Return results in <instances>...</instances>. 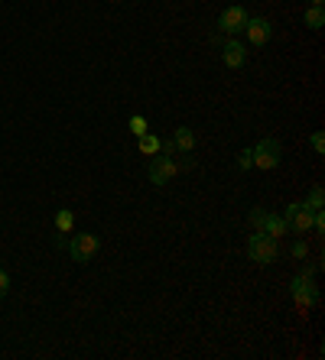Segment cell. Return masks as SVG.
Wrapping results in <instances>:
<instances>
[{
  "label": "cell",
  "instance_id": "15",
  "mask_svg": "<svg viewBox=\"0 0 325 360\" xmlns=\"http://www.w3.org/2000/svg\"><path fill=\"white\" fill-rule=\"evenodd\" d=\"M322 202H325V191H322V185H313V189H309V195H306V205H309V208H322Z\"/></svg>",
  "mask_w": 325,
  "mask_h": 360
},
{
  "label": "cell",
  "instance_id": "22",
  "mask_svg": "<svg viewBox=\"0 0 325 360\" xmlns=\"http://www.w3.org/2000/svg\"><path fill=\"white\" fill-rule=\"evenodd\" d=\"M309 3H313V7H322V3H325V0H309Z\"/></svg>",
  "mask_w": 325,
  "mask_h": 360
},
{
  "label": "cell",
  "instance_id": "19",
  "mask_svg": "<svg viewBox=\"0 0 325 360\" xmlns=\"http://www.w3.org/2000/svg\"><path fill=\"white\" fill-rule=\"evenodd\" d=\"M7 292H10V276H7L3 269H0V299L7 296Z\"/></svg>",
  "mask_w": 325,
  "mask_h": 360
},
{
  "label": "cell",
  "instance_id": "8",
  "mask_svg": "<svg viewBox=\"0 0 325 360\" xmlns=\"http://www.w3.org/2000/svg\"><path fill=\"white\" fill-rule=\"evenodd\" d=\"M244 23H248V10H244V7H228V10L218 17V30L228 32V36H234V32L244 30Z\"/></svg>",
  "mask_w": 325,
  "mask_h": 360
},
{
  "label": "cell",
  "instance_id": "11",
  "mask_svg": "<svg viewBox=\"0 0 325 360\" xmlns=\"http://www.w3.org/2000/svg\"><path fill=\"white\" fill-rule=\"evenodd\" d=\"M173 143H176V149H183V153H192L195 149V133H192V127H179L173 133Z\"/></svg>",
  "mask_w": 325,
  "mask_h": 360
},
{
  "label": "cell",
  "instance_id": "9",
  "mask_svg": "<svg viewBox=\"0 0 325 360\" xmlns=\"http://www.w3.org/2000/svg\"><path fill=\"white\" fill-rule=\"evenodd\" d=\"M244 59H248L244 46H241L238 39H228L225 49H221V62H225L228 68H241V65H244Z\"/></svg>",
  "mask_w": 325,
  "mask_h": 360
},
{
  "label": "cell",
  "instance_id": "1",
  "mask_svg": "<svg viewBox=\"0 0 325 360\" xmlns=\"http://www.w3.org/2000/svg\"><path fill=\"white\" fill-rule=\"evenodd\" d=\"M248 256L254 260V263H273V260L280 256L277 237H270L267 231H254L248 237Z\"/></svg>",
  "mask_w": 325,
  "mask_h": 360
},
{
  "label": "cell",
  "instance_id": "2",
  "mask_svg": "<svg viewBox=\"0 0 325 360\" xmlns=\"http://www.w3.org/2000/svg\"><path fill=\"white\" fill-rule=\"evenodd\" d=\"M280 159H283V146H280V140H260L257 146L250 149V166H257V169H277L280 166Z\"/></svg>",
  "mask_w": 325,
  "mask_h": 360
},
{
  "label": "cell",
  "instance_id": "12",
  "mask_svg": "<svg viewBox=\"0 0 325 360\" xmlns=\"http://www.w3.org/2000/svg\"><path fill=\"white\" fill-rule=\"evenodd\" d=\"M306 26H309V30H322L325 26V10L322 7H309V10H306Z\"/></svg>",
  "mask_w": 325,
  "mask_h": 360
},
{
  "label": "cell",
  "instance_id": "10",
  "mask_svg": "<svg viewBox=\"0 0 325 360\" xmlns=\"http://www.w3.org/2000/svg\"><path fill=\"white\" fill-rule=\"evenodd\" d=\"M260 231H267L270 237H280V234H286L290 227H286V218H283V214H270V211H267V218H263V227H260Z\"/></svg>",
  "mask_w": 325,
  "mask_h": 360
},
{
  "label": "cell",
  "instance_id": "14",
  "mask_svg": "<svg viewBox=\"0 0 325 360\" xmlns=\"http://www.w3.org/2000/svg\"><path fill=\"white\" fill-rule=\"evenodd\" d=\"M140 153H147V156H156V153H160V137L143 133V137H140Z\"/></svg>",
  "mask_w": 325,
  "mask_h": 360
},
{
  "label": "cell",
  "instance_id": "16",
  "mask_svg": "<svg viewBox=\"0 0 325 360\" xmlns=\"http://www.w3.org/2000/svg\"><path fill=\"white\" fill-rule=\"evenodd\" d=\"M263 218H267V211H263V208H254V211L248 214L250 227H254V231H260V227H263Z\"/></svg>",
  "mask_w": 325,
  "mask_h": 360
},
{
  "label": "cell",
  "instance_id": "3",
  "mask_svg": "<svg viewBox=\"0 0 325 360\" xmlns=\"http://www.w3.org/2000/svg\"><path fill=\"white\" fill-rule=\"evenodd\" d=\"M290 292H292V299H296V305L303 308H313L315 302H319V289L313 286V276L309 273H299L296 279H292V286H290Z\"/></svg>",
  "mask_w": 325,
  "mask_h": 360
},
{
  "label": "cell",
  "instance_id": "4",
  "mask_svg": "<svg viewBox=\"0 0 325 360\" xmlns=\"http://www.w3.org/2000/svg\"><path fill=\"white\" fill-rule=\"evenodd\" d=\"M98 247H101L98 234H75L72 244H68V250H72V260H75V263H88V260H95Z\"/></svg>",
  "mask_w": 325,
  "mask_h": 360
},
{
  "label": "cell",
  "instance_id": "13",
  "mask_svg": "<svg viewBox=\"0 0 325 360\" xmlns=\"http://www.w3.org/2000/svg\"><path fill=\"white\" fill-rule=\"evenodd\" d=\"M72 224H75V214L68 211V208H62V211H55V227H59L62 234L72 231Z\"/></svg>",
  "mask_w": 325,
  "mask_h": 360
},
{
  "label": "cell",
  "instance_id": "17",
  "mask_svg": "<svg viewBox=\"0 0 325 360\" xmlns=\"http://www.w3.org/2000/svg\"><path fill=\"white\" fill-rule=\"evenodd\" d=\"M130 130H133L137 137H143V133H150V130H147V120H143V117H130Z\"/></svg>",
  "mask_w": 325,
  "mask_h": 360
},
{
  "label": "cell",
  "instance_id": "7",
  "mask_svg": "<svg viewBox=\"0 0 325 360\" xmlns=\"http://www.w3.org/2000/svg\"><path fill=\"white\" fill-rule=\"evenodd\" d=\"M244 32H248V43L250 46H263V43H270L273 26H270V20H263V17H248Z\"/></svg>",
  "mask_w": 325,
  "mask_h": 360
},
{
  "label": "cell",
  "instance_id": "20",
  "mask_svg": "<svg viewBox=\"0 0 325 360\" xmlns=\"http://www.w3.org/2000/svg\"><path fill=\"white\" fill-rule=\"evenodd\" d=\"M292 256H296V260H303V256H306V244H303V240H296V244H292Z\"/></svg>",
  "mask_w": 325,
  "mask_h": 360
},
{
  "label": "cell",
  "instance_id": "5",
  "mask_svg": "<svg viewBox=\"0 0 325 360\" xmlns=\"http://www.w3.org/2000/svg\"><path fill=\"white\" fill-rule=\"evenodd\" d=\"M283 218H286V227H290V231H296V234L313 231V208H309V205H306V202L290 205Z\"/></svg>",
  "mask_w": 325,
  "mask_h": 360
},
{
  "label": "cell",
  "instance_id": "21",
  "mask_svg": "<svg viewBox=\"0 0 325 360\" xmlns=\"http://www.w3.org/2000/svg\"><path fill=\"white\" fill-rule=\"evenodd\" d=\"M241 169H250V149H244V153H241Z\"/></svg>",
  "mask_w": 325,
  "mask_h": 360
},
{
  "label": "cell",
  "instance_id": "18",
  "mask_svg": "<svg viewBox=\"0 0 325 360\" xmlns=\"http://www.w3.org/2000/svg\"><path fill=\"white\" fill-rule=\"evenodd\" d=\"M313 149L319 153V156L325 153V133H322V130H315V133H313Z\"/></svg>",
  "mask_w": 325,
  "mask_h": 360
},
{
  "label": "cell",
  "instance_id": "6",
  "mask_svg": "<svg viewBox=\"0 0 325 360\" xmlns=\"http://www.w3.org/2000/svg\"><path fill=\"white\" fill-rule=\"evenodd\" d=\"M176 172H179V166L173 162V156H162V153H156V156L150 159V182H153V185H166V182H173Z\"/></svg>",
  "mask_w": 325,
  "mask_h": 360
}]
</instances>
